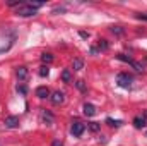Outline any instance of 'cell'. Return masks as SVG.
I'll return each mask as SVG.
<instances>
[{"label":"cell","mask_w":147,"mask_h":146,"mask_svg":"<svg viewBox=\"0 0 147 146\" xmlns=\"http://www.w3.org/2000/svg\"><path fill=\"white\" fill-rule=\"evenodd\" d=\"M41 5H43L41 2H29V3H24V5L17 7L16 14H17V16H21V17H29V16H34V14H36V10L41 7Z\"/></svg>","instance_id":"cell-1"},{"label":"cell","mask_w":147,"mask_h":146,"mask_svg":"<svg viewBox=\"0 0 147 146\" xmlns=\"http://www.w3.org/2000/svg\"><path fill=\"white\" fill-rule=\"evenodd\" d=\"M116 83L121 88H130L132 86V76H128L127 72H120L116 76Z\"/></svg>","instance_id":"cell-2"},{"label":"cell","mask_w":147,"mask_h":146,"mask_svg":"<svg viewBox=\"0 0 147 146\" xmlns=\"http://www.w3.org/2000/svg\"><path fill=\"white\" fill-rule=\"evenodd\" d=\"M84 131H86V126L82 122H74L72 126H70V134H72L74 138H80L84 134Z\"/></svg>","instance_id":"cell-3"},{"label":"cell","mask_w":147,"mask_h":146,"mask_svg":"<svg viewBox=\"0 0 147 146\" xmlns=\"http://www.w3.org/2000/svg\"><path fill=\"white\" fill-rule=\"evenodd\" d=\"M50 100H51L53 105H62V103L65 102V93H63V91H55Z\"/></svg>","instance_id":"cell-4"},{"label":"cell","mask_w":147,"mask_h":146,"mask_svg":"<svg viewBox=\"0 0 147 146\" xmlns=\"http://www.w3.org/2000/svg\"><path fill=\"white\" fill-rule=\"evenodd\" d=\"M16 76H17V79H19V81H26V79L29 77V71H28V67L19 65V67L16 69Z\"/></svg>","instance_id":"cell-5"},{"label":"cell","mask_w":147,"mask_h":146,"mask_svg":"<svg viewBox=\"0 0 147 146\" xmlns=\"http://www.w3.org/2000/svg\"><path fill=\"white\" fill-rule=\"evenodd\" d=\"M5 126H7L9 129H16V127L19 126V117H16V115L5 117Z\"/></svg>","instance_id":"cell-6"},{"label":"cell","mask_w":147,"mask_h":146,"mask_svg":"<svg viewBox=\"0 0 147 146\" xmlns=\"http://www.w3.org/2000/svg\"><path fill=\"white\" fill-rule=\"evenodd\" d=\"M82 112H84V115L86 117H94L96 115V107L92 105V103H84V107H82Z\"/></svg>","instance_id":"cell-7"},{"label":"cell","mask_w":147,"mask_h":146,"mask_svg":"<svg viewBox=\"0 0 147 146\" xmlns=\"http://www.w3.org/2000/svg\"><path fill=\"white\" fill-rule=\"evenodd\" d=\"M41 119H43V122H45L46 126H53V122H55L51 112H48V110H43V112H41Z\"/></svg>","instance_id":"cell-8"},{"label":"cell","mask_w":147,"mask_h":146,"mask_svg":"<svg viewBox=\"0 0 147 146\" xmlns=\"http://www.w3.org/2000/svg\"><path fill=\"white\" fill-rule=\"evenodd\" d=\"M36 96L41 98V100H45L46 96H50V89H48L46 86H39V88L36 89Z\"/></svg>","instance_id":"cell-9"},{"label":"cell","mask_w":147,"mask_h":146,"mask_svg":"<svg viewBox=\"0 0 147 146\" xmlns=\"http://www.w3.org/2000/svg\"><path fill=\"white\" fill-rule=\"evenodd\" d=\"M134 126H135L137 129H142V127H146V126H147V120L144 119V115H139V117H135V119H134Z\"/></svg>","instance_id":"cell-10"},{"label":"cell","mask_w":147,"mask_h":146,"mask_svg":"<svg viewBox=\"0 0 147 146\" xmlns=\"http://www.w3.org/2000/svg\"><path fill=\"white\" fill-rule=\"evenodd\" d=\"M72 67H74V71H80V69L84 67V60H82V59H74Z\"/></svg>","instance_id":"cell-11"},{"label":"cell","mask_w":147,"mask_h":146,"mask_svg":"<svg viewBox=\"0 0 147 146\" xmlns=\"http://www.w3.org/2000/svg\"><path fill=\"white\" fill-rule=\"evenodd\" d=\"M62 81H63V83H72V72H70L69 69H65V71L62 72Z\"/></svg>","instance_id":"cell-12"},{"label":"cell","mask_w":147,"mask_h":146,"mask_svg":"<svg viewBox=\"0 0 147 146\" xmlns=\"http://www.w3.org/2000/svg\"><path fill=\"white\" fill-rule=\"evenodd\" d=\"M106 124H108L110 127H120V126H121L123 122H121V120H115V119L108 117V119H106Z\"/></svg>","instance_id":"cell-13"},{"label":"cell","mask_w":147,"mask_h":146,"mask_svg":"<svg viewBox=\"0 0 147 146\" xmlns=\"http://www.w3.org/2000/svg\"><path fill=\"white\" fill-rule=\"evenodd\" d=\"M41 62L43 64H51L53 62V55L51 53H43L41 55Z\"/></svg>","instance_id":"cell-14"},{"label":"cell","mask_w":147,"mask_h":146,"mask_svg":"<svg viewBox=\"0 0 147 146\" xmlns=\"http://www.w3.org/2000/svg\"><path fill=\"white\" fill-rule=\"evenodd\" d=\"M101 129V124H98V122H89V131L91 132H98Z\"/></svg>","instance_id":"cell-15"},{"label":"cell","mask_w":147,"mask_h":146,"mask_svg":"<svg viewBox=\"0 0 147 146\" xmlns=\"http://www.w3.org/2000/svg\"><path fill=\"white\" fill-rule=\"evenodd\" d=\"M98 46H99V50H103V52H106V50L110 48V45H108V41H106V40H99Z\"/></svg>","instance_id":"cell-16"},{"label":"cell","mask_w":147,"mask_h":146,"mask_svg":"<svg viewBox=\"0 0 147 146\" xmlns=\"http://www.w3.org/2000/svg\"><path fill=\"white\" fill-rule=\"evenodd\" d=\"M75 86H77V89H79V91H82V93H86V83H84L82 79H79V81H75Z\"/></svg>","instance_id":"cell-17"},{"label":"cell","mask_w":147,"mask_h":146,"mask_svg":"<svg viewBox=\"0 0 147 146\" xmlns=\"http://www.w3.org/2000/svg\"><path fill=\"white\" fill-rule=\"evenodd\" d=\"M48 74H50V69H48V65H43V67L39 69V76H41V77H48Z\"/></svg>","instance_id":"cell-18"},{"label":"cell","mask_w":147,"mask_h":146,"mask_svg":"<svg viewBox=\"0 0 147 146\" xmlns=\"http://www.w3.org/2000/svg\"><path fill=\"white\" fill-rule=\"evenodd\" d=\"M111 33H113V35H123V28H120V26H113V28H111Z\"/></svg>","instance_id":"cell-19"},{"label":"cell","mask_w":147,"mask_h":146,"mask_svg":"<svg viewBox=\"0 0 147 146\" xmlns=\"http://www.w3.org/2000/svg\"><path fill=\"white\" fill-rule=\"evenodd\" d=\"M132 67H134V69H135L137 72H142V71H144V67H142V65H140L139 62H135V60L132 62Z\"/></svg>","instance_id":"cell-20"},{"label":"cell","mask_w":147,"mask_h":146,"mask_svg":"<svg viewBox=\"0 0 147 146\" xmlns=\"http://www.w3.org/2000/svg\"><path fill=\"white\" fill-rule=\"evenodd\" d=\"M118 59H120V60H123V62H128V64H132V62H134L130 57H127V55H123V53H120V55H118Z\"/></svg>","instance_id":"cell-21"},{"label":"cell","mask_w":147,"mask_h":146,"mask_svg":"<svg viewBox=\"0 0 147 146\" xmlns=\"http://www.w3.org/2000/svg\"><path fill=\"white\" fill-rule=\"evenodd\" d=\"M17 91H19V93H21V95H26V93H28V88H26V86H24V84H21V86H19V84H17Z\"/></svg>","instance_id":"cell-22"},{"label":"cell","mask_w":147,"mask_h":146,"mask_svg":"<svg viewBox=\"0 0 147 146\" xmlns=\"http://www.w3.org/2000/svg\"><path fill=\"white\" fill-rule=\"evenodd\" d=\"M137 19H142V21H147V12H144V14H137Z\"/></svg>","instance_id":"cell-23"},{"label":"cell","mask_w":147,"mask_h":146,"mask_svg":"<svg viewBox=\"0 0 147 146\" xmlns=\"http://www.w3.org/2000/svg\"><path fill=\"white\" fill-rule=\"evenodd\" d=\"M51 146H63V141H62V139H55Z\"/></svg>","instance_id":"cell-24"},{"label":"cell","mask_w":147,"mask_h":146,"mask_svg":"<svg viewBox=\"0 0 147 146\" xmlns=\"http://www.w3.org/2000/svg\"><path fill=\"white\" fill-rule=\"evenodd\" d=\"M80 36H82V38H87V36H89V35H87L86 31H80Z\"/></svg>","instance_id":"cell-25"},{"label":"cell","mask_w":147,"mask_h":146,"mask_svg":"<svg viewBox=\"0 0 147 146\" xmlns=\"http://www.w3.org/2000/svg\"><path fill=\"white\" fill-rule=\"evenodd\" d=\"M144 119L147 120V110H144Z\"/></svg>","instance_id":"cell-26"}]
</instances>
